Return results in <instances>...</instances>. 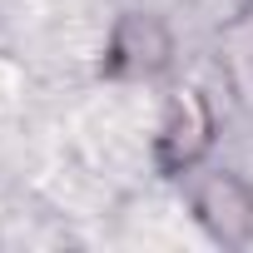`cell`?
<instances>
[{
  "instance_id": "6da1fadb",
  "label": "cell",
  "mask_w": 253,
  "mask_h": 253,
  "mask_svg": "<svg viewBox=\"0 0 253 253\" xmlns=\"http://www.w3.org/2000/svg\"><path fill=\"white\" fill-rule=\"evenodd\" d=\"M194 209H199V218L209 223V233H213L218 243H243V238L253 233V194H248V184L233 179V174H213V179L199 189Z\"/></svg>"
},
{
  "instance_id": "7a4b0ae2",
  "label": "cell",
  "mask_w": 253,
  "mask_h": 253,
  "mask_svg": "<svg viewBox=\"0 0 253 253\" xmlns=\"http://www.w3.org/2000/svg\"><path fill=\"white\" fill-rule=\"evenodd\" d=\"M134 35H139V30H134V15H129V20L114 30V45H109V75H149V70L164 65L169 35H164L154 20L144 25V40H134Z\"/></svg>"
},
{
  "instance_id": "3957f363",
  "label": "cell",
  "mask_w": 253,
  "mask_h": 253,
  "mask_svg": "<svg viewBox=\"0 0 253 253\" xmlns=\"http://www.w3.org/2000/svg\"><path fill=\"white\" fill-rule=\"evenodd\" d=\"M204 144H209V114H204V104H199V99L174 104V119H169V129H164V139H159L164 169H184Z\"/></svg>"
}]
</instances>
